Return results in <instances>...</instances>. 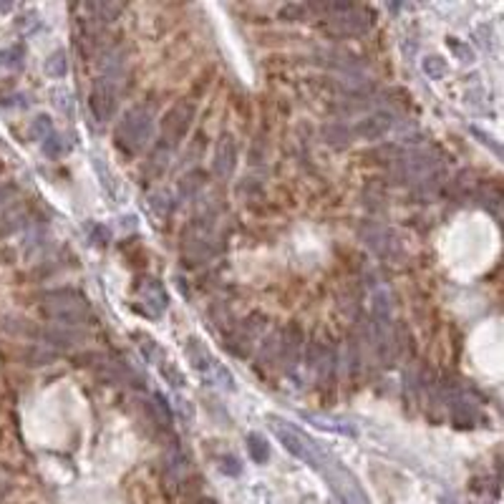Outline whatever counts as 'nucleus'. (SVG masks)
Instances as JSON below:
<instances>
[{"label": "nucleus", "instance_id": "obj_5", "mask_svg": "<svg viewBox=\"0 0 504 504\" xmlns=\"http://www.w3.org/2000/svg\"><path fill=\"white\" fill-rule=\"evenodd\" d=\"M132 305L139 315H146L151 321H157L169 305V298H167V290L157 277L144 275L139 277L132 288Z\"/></svg>", "mask_w": 504, "mask_h": 504}, {"label": "nucleus", "instance_id": "obj_2", "mask_svg": "<svg viewBox=\"0 0 504 504\" xmlns=\"http://www.w3.org/2000/svg\"><path fill=\"white\" fill-rule=\"evenodd\" d=\"M154 136V116L151 108L134 106L124 113L121 124L116 126V146L129 157H136Z\"/></svg>", "mask_w": 504, "mask_h": 504}, {"label": "nucleus", "instance_id": "obj_26", "mask_svg": "<svg viewBox=\"0 0 504 504\" xmlns=\"http://www.w3.org/2000/svg\"><path fill=\"white\" fill-rule=\"evenodd\" d=\"M31 134L36 139H48L50 134H53V124H50V119L48 116H36V121H33V126H31Z\"/></svg>", "mask_w": 504, "mask_h": 504}, {"label": "nucleus", "instance_id": "obj_13", "mask_svg": "<svg viewBox=\"0 0 504 504\" xmlns=\"http://www.w3.org/2000/svg\"><path fill=\"white\" fill-rule=\"evenodd\" d=\"M234 164H237V144L230 134H225L217 144V151H214V174L225 179L234 172Z\"/></svg>", "mask_w": 504, "mask_h": 504}, {"label": "nucleus", "instance_id": "obj_19", "mask_svg": "<svg viewBox=\"0 0 504 504\" xmlns=\"http://www.w3.org/2000/svg\"><path fill=\"white\" fill-rule=\"evenodd\" d=\"M66 71H69V58H66V53H63L61 48L53 50V53L46 58V74H48L50 78H63Z\"/></svg>", "mask_w": 504, "mask_h": 504}, {"label": "nucleus", "instance_id": "obj_20", "mask_svg": "<svg viewBox=\"0 0 504 504\" xmlns=\"http://www.w3.org/2000/svg\"><path fill=\"white\" fill-rule=\"evenodd\" d=\"M23 58H25L23 43H13L0 50V63H3L6 69H20V66H23Z\"/></svg>", "mask_w": 504, "mask_h": 504}, {"label": "nucleus", "instance_id": "obj_28", "mask_svg": "<svg viewBox=\"0 0 504 504\" xmlns=\"http://www.w3.org/2000/svg\"><path fill=\"white\" fill-rule=\"evenodd\" d=\"M220 472L227 474V477H239V472H242V464L237 461V456L227 454V456H222V459H220Z\"/></svg>", "mask_w": 504, "mask_h": 504}, {"label": "nucleus", "instance_id": "obj_8", "mask_svg": "<svg viewBox=\"0 0 504 504\" xmlns=\"http://www.w3.org/2000/svg\"><path fill=\"white\" fill-rule=\"evenodd\" d=\"M265 326H267V318L262 315H250L245 323H239L232 333L225 338V348L237 358H245L247 353L252 351V343L265 333Z\"/></svg>", "mask_w": 504, "mask_h": 504}, {"label": "nucleus", "instance_id": "obj_31", "mask_svg": "<svg viewBox=\"0 0 504 504\" xmlns=\"http://www.w3.org/2000/svg\"><path fill=\"white\" fill-rule=\"evenodd\" d=\"M162 373H167V376H169V384L172 386H182L184 384V378L179 376V371H176V368H169V365H167V368H162Z\"/></svg>", "mask_w": 504, "mask_h": 504}, {"label": "nucleus", "instance_id": "obj_23", "mask_svg": "<svg viewBox=\"0 0 504 504\" xmlns=\"http://www.w3.org/2000/svg\"><path fill=\"white\" fill-rule=\"evenodd\" d=\"M43 151L48 154L50 159H58L63 151H69V144L63 141V136H58V134L53 132L48 139H43Z\"/></svg>", "mask_w": 504, "mask_h": 504}, {"label": "nucleus", "instance_id": "obj_14", "mask_svg": "<svg viewBox=\"0 0 504 504\" xmlns=\"http://www.w3.org/2000/svg\"><path fill=\"white\" fill-rule=\"evenodd\" d=\"M184 353H187L192 368H197L202 376H209V373L214 371V365H217V360L212 358V353L207 351V346H204L200 338H189L187 346H184Z\"/></svg>", "mask_w": 504, "mask_h": 504}, {"label": "nucleus", "instance_id": "obj_6", "mask_svg": "<svg viewBox=\"0 0 504 504\" xmlns=\"http://www.w3.org/2000/svg\"><path fill=\"white\" fill-rule=\"evenodd\" d=\"M192 119H195V106H192V101H176L174 106L164 113L162 141H159V146L167 151L174 149V146L187 136L189 126H192Z\"/></svg>", "mask_w": 504, "mask_h": 504}, {"label": "nucleus", "instance_id": "obj_27", "mask_svg": "<svg viewBox=\"0 0 504 504\" xmlns=\"http://www.w3.org/2000/svg\"><path fill=\"white\" fill-rule=\"evenodd\" d=\"M204 184V172H192V174L184 176L182 182V195H195L197 189Z\"/></svg>", "mask_w": 504, "mask_h": 504}, {"label": "nucleus", "instance_id": "obj_10", "mask_svg": "<svg viewBox=\"0 0 504 504\" xmlns=\"http://www.w3.org/2000/svg\"><path fill=\"white\" fill-rule=\"evenodd\" d=\"M360 234H363V239L378 252V255H384V258H388V260L401 258V245H398L396 234L391 232V230H386V227L365 225L363 230H360Z\"/></svg>", "mask_w": 504, "mask_h": 504}, {"label": "nucleus", "instance_id": "obj_9", "mask_svg": "<svg viewBox=\"0 0 504 504\" xmlns=\"http://www.w3.org/2000/svg\"><path fill=\"white\" fill-rule=\"evenodd\" d=\"M88 106H91V111H94V116L99 121L111 119L113 113H116V106H119V101H116V88H113V78L101 76L99 83H96L94 91H91V96H88Z\"/></svg>", "mask_w": 504, "mask_h": 504}, {"label": "nucleus", "instance_id": "obj_18", "mask_svg": "<svg viewBox=\"0 0 504 504\" xmlns=\"http://www.w3.org/2000/svg\"><path fill=\"white\" fill-rule=\"evenodd\" d=\"M323 136H326L328 144H333L335 149H343V146L351 144V129L343 124H330L323 129Z\"/></svg>", "mask_w": 504, "mask_h": 504}, {"label": "nucleus", "instance_id": "obj_16", "mask_svg": "<svg viewBox=\"0 0 504 504\" xmlns=\"http://www.w3.org/2000/svg\"><path fill=\"white\" fill-rule=\"evenodd\" d=\"M391 129V116L388 113H373L368 119H363L356 126V134L360 139H381Z\"/></svg>", "mask_w": 504, "mask_h": 504}, {"label": "nucleus", "instance_id": "obj_15", "mask_svg": "<svg viewBox=\"0 0 504 504\" xmlns=\"http://www.w3.org/2000/svg\"><path fill=\"white\" fill-rule=\"evenodd\" d=\"M187 474V456L179 447H172L164 454V482L167 484H179Z\"/></svg>", "mask_w": 504, "mask_h": 504}, {"label": "nucleus", "instance_id": "obj_1", "mask_svg": "<svg viewBox=\"0 0 504 504\" xmlns=\"http://www.w3.org/2000/svg\"><path fill=\"white\" fill-rule=\"evenodd\" d=\"M41 313H43L48 321L58 323V326H69V328L91 323V318H94V310L88 305L86 295L71 288L46 293L43 302H41Z\"/></svg>", "mask_w": 504, "mask_h": 504}, {"label": "nucleus", "instance_id": "obj_22", "mask_svg": "<svg viewBox=\"0 0 504 504\" xmlns=\"http://www.w3.org/2000/svg\"><path fill=\"white\" fill-rule=\"evenodd\" d=\"M302 419H308L310 424H315L318 428H328V431H338V434H356L351 426H346V424H335V421H330V419H323V416H318V414H300Z\"/></svg>", "mask_w": 504, "mask_h": 504}, {"label": "nucleus", "instance_id": "obj_24", "mask_svg": "<svg viewBox=\"0 0 504 504\" xmlns=\"http://www.w3.org/2000/svg\"><path fill=\"white\" fill-rule=\"evenodd\" d=\"M310 8L305 6V3H288V6L280 8V18L283 20H290V23H295V20H302L305 15H308Z\"/></svg>", "mask_w": 504, "mask_h": 504}, {"label": "nucleus", "instance_id": "obj_29", "mask_svg": "<svg viewBox=\"0 0 504 504\" xmlns=\"http://www.w3.org/2000/svg\"><path fill=\"white\" fill-rule=\"evenodd\" d=\"M469 132H472L474 136H479V141H482V144H484V146H489V149L494 151V154H497V157H499V154H502V146H499V144H494V141H491V136H489V134L479 132L477 126H472V129H469Z\"/></svg>", "mask_w": 504, "mask_h": 504}, {"label": "nucleus", "instance_id": "obj_3", "mask_svg": "<svg viewBox=\"0 0 504 504\" xmlns=\"http://www.w3.org/2000/svg\"><path fill=\"white\" fill-rule=\"evenodd\" d=\"M270 428L272 434L280 439V444H283L295 459L305 461V464L313 466V469H321V464L328 459V454L323 451L308 434H302L300 428L293 426V424H285L280 421V419H270Z\"/></svg>", "mask_w": 504, "mask_h": 504}, {"label": "nucleus", "instance_id": "obj_21", "mask_svg": "<svg viewBox=\"0 0 504 504\" xmlns=\"http://www.w3.org/2000/svg\"><path fill=\"white\" fill-rule=\"evenodd\" d=\"M421 69H424V74H426L428 78L439 81V78H444V76H447V61H444L441 56H426L421 61Z\"/></svg>", "mask_w": 504, "mask_h": 504}, {"label": "nucleus", "instance_id": "obj_30", "mask_svg": "<svg viewBox=\"0 0 504 504\" xmlns=\"http://www.w3.org/2000/svg\"><path fill=\"white\" fill-rule=\"evenodd\" d=\"M449 46H451V48L456 50V53H459L461 61H466V63L474 61V53H472V48H469V46L459 43V41H454V38H451V41H449Z\"/></svg>", "mask_w": 504, "mask_h": 504}, {"label": "nucleus", "instance_id": "obj_12", "mask_svg": "<svg viewBox=\"0 0 504 504\" xmlns=\"http://www.w3.org/2000/svg\"><path fill=\"white\" fill-rule=\"evenodd\" d=\"M449 414H451L454 426L459 428H469L479 419V411L477 406H474V401L466 396V393H461V391L449 393Z\"/></svg>", "mask_w": 504, "mask_h": 504}, {"label": "nucleus", "instance_id": "obj_7", "mask_svg": "<svg viewBox=\"0 0 504 504\" xmlns=\"http://www.w3.org/2000/svg\"><path fill=\"white\" fill-rule=\"evenodd\" d=\"M373 23H376V18H373L371 8H360L353 3L346 13H338V15L330 18L328 31L338 38H353V36H363V33H368L373 28Z\"/></svg>", "mask_w": 504, "mask_h": 504}, {"label": "nucleus", "instance_id": "obj_25", "mask_svg": "<svg viewBox=\"0 0 504 504\" xmlns=\"http://www.w3.org/2000/svg\"><path fill=\"white\" fill-rule=\"evenodd\" d=\"M88 8L94 13H99V20H113L121 10H124L121 3H91Z\"/></svg>", "mask_w": 504, "mask_h": 504}, {"label": "nucleus", "instance_id": "obj_4", "mask_svg": "<svg viewBox=\"0 0 504 504\" xmlns=\"http://www.w3.org/2000/svg\"><path fill=\"white\" fill-rule=\"evenodd\" d=\"M318 472L326 477L328 486L333 489V494L343 504H371L368 494L363 491V486H360L358 479L353 477L351 469H346V466L340 464V461H335L330 454H328V459L323 461Z\"/></svg>", "mask_w": 504, "mask_h": 504}, {"label": "nucleus", "instance_id": "obj_11", "mask_svg": "<svg viewBox=\"0 0 504 504\" xmlns=\"http://www.w3.org/2000/svg\"><path fill=\"white\" fill-rule=\"evenodd\" d=\"M302 346V330L298 323H288V326L280 330V358L277 363L283 365L285 371H290L298 360V353Z\"/></svg>", "mask_w": 504, "mask_h": 504}, {"label": "nucleus", "instance_id": "obj_17", "mask_svg": "<svg viewBox=\"0 0 504 504\" xmlns=\"http://www.w3.org/2000/svg\"><path fill=\"white\" fill-rule=\"evenodd\" d=\"M247 454H250V459L255 464H265V461L270 459V444L265 441L262 434H247Z\"/></svg>", "mask_w": 504, "mask_h": 504}]
</instances>
